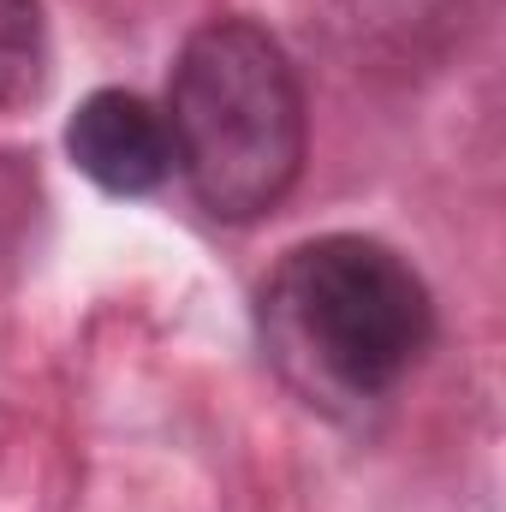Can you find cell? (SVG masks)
I'll return each mask as SVG.
<instances>
[{
	"label": "cell",
	"instance_id": "cell-1",
	"mask_svg": "<svg viewBox=\"0 0 506 512\" xmlns=\"http://www.w3.org/2000/svg\"><path fill=\"white\" fill-rule=\"evenodd\" d=\"M262 358L304 405L370 411L405 382L429 340L435 304L423 274L381 239L322 233L274 262L256 298Z\"/></svg>",
	"mask_w": 506,
	"mask_h": 512
},
{
	"label": "cell",
	"instance_id": "cell-2",
	"mask_svg": "<svg viewBox=\"0 0 506 512\" xmlns=\"http://www.w3.org/2000/svg\"><path fill=\"white\" fill-rule=\"evenodd\" d=\"M173 173L227 221H262L304 173V84L256 18H209L185 36L167 78Z\"/></svg>",
	"mask_w": 506,
	"mask_h": 512
},
{
	"label": "cell",
	"instance_id": "cell-3",
	"mask_svg": "<svg viewBox=\"0 0 506 512\" xmlns=\"http://www.w3.org/2000/svg\"><path fill=\"white\" fill-rule=\"evenodd\" d=\"M72 167L108 197H149L173 179V131L167 114L131 90H96L78 102L66 126Z\"/></svg>",
	"mask_w": 506,
	"mask_h": 512
},
{
	"label": "cell",
	"instance_id": "cell-4",
	"mask_svg": "<svg viewBox=\"0 0 506 512\" xmlns=\"http://www.w3.org/2000/svg\"><path fill=\"white\" fill-rule=\"evenodd\" d=\"M48 78V30L36 0H0V108H24Z\"/></svg>",
	"mask_w": 506,
	"mask_h": 512
}]
</instances>
